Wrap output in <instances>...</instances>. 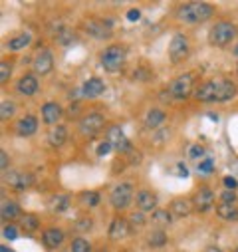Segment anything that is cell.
I'll return each mask as SVG.
<instances>
[{
	"label": "cell",
	"instance_id": "obj_1",
	"mask_svg": "<svg viewBox=\"0 0 238 252\" xmlns=\"http://www.w3.org/2000/svg\"><path fill=\"white\" fill-rule=\"evenodd\" d=\"M213 12H215V8L206 2H189L178 8V18L189 24H198V22H204L211 18Z\"/></svg>",
	"mask_w": 238,
	"mask_h": 252
},
{
	"label": "cell",
	"instance_id": "obj_2",
	"mask_svg": "<svg viewBox=\"0 0 238 252\" xmlns=\"http://www.w3.org/2000/svg\"><path fill=\"white\" fill-rule=\"evenodd\" d=\"M236 38V28L230 22H218L217 26H213V30L208 32V40L213 46H226Z\"/></svg>",
	"mask_w": 238,
	"mask_h": 252
},
{
	"label": "cell",
	"instance_id": "obj_3",
	"mask_svg": "<svg viewBox=\"0 0 238 252\" xmlns=\"http://www.w3.org/2000/svg\"><path fill=\"white\" fill-rule=\"evenodd\" d=\"M125 64V50L119 46H109L107 50H103L101 54V66L107 72H117L121 70Z\"/></svg>",
	"mask_w": 238,
	"mask_h": 252
},
{
	"label": "cell",
	"instance_id": "obj_4",
	"mask_svg": "<svg viewBox=\"0 0 238 252\" xmlns=\"http://www.w3.org/2000/svg\"><path fill=\"white\" fill-rule=\"evenodd\" d=\"M131 197H133V187L129 183H119L117 187H113V191L109 195L111 205L115 209H125L131 203Z\"/></svg>",
	"mask_w": 238,
	"mask_h": 252
},
{
	"label": "cell",
	"instance_id": "obj_5",
	"mask_svg": "<svg viewBox=\"0 0 238 252\" xmlns=\"http://www.w3.org/2000/svg\"><path fill=\"white\" fill-rule=\"evenodd\" d=\"M193 74H183V76H178L173 84H171V87H169V93L173 98H177V100H185L189 93L193 91Z\"/></svg>",
	"mask_w": 238,
	"mask_h": 252
},
{
	"label": "cell",
	"instance_id": "obj_6",
	"mask_svg": "<svg viewBox=\"0 0 238 252\" xmlns=\"http://www.w3.org/2000/svg\"><path fill=\"white\" fill-rule=\"evenodd\" d=\"M187 54H189V40H187L183 34L173 36L171 46H169V56H171L173 64H178L181 60H185Z\"/></svg>",
	"mask_w": 238,
	"mask_h": 252
},
{
	"label": "cell",
	"instance_id": "obj_7",
	"mask_svg": "<svg viewBox=\"0 0 238 252\" xmlns=\"http://www.w3.org/2000/svg\"><path fill=\"white\" fill-rule=\"evenodd\" d=\"M103 123H105V119H103L101 113H87L79 121V131H81V135L92 137V135H96L103 127Z\"/></svg>",
	"mask_w": 238,
	"mask_h": 252
},
{
	"label": "cell",
	"instance_id": "obj_8",
	"mask_svg": "<svg viewBox=\"0 0 238 252\" xmlns=\"http://www.w3.org/2000/svg\"><path fill=\"white\" fill-rule=\"evenodd\" d=\"M215 205V193L211 191V189H200V191L195 195V199H193V207L197 209V210H208Z\"/></svg>",
	"mask_w": 238,
	"mask_h": 252
},
{
	"label": "cell",
	"instance_id": "obj_9",
	"mask_svg": "<svg viewBox=\"0 0 238 252\" xmlns=\"http://www.w3.org/2000/svg\"><path fill=\"white\" fill-rule=\"evenodd\" d=\"M6 181L14 189H28V187H32L34 177L30 173H24V171H12V173L6 175Z\"/></svg>",
	"mask_w": 238,
	"mask_h": 252
},
{
	"label": "cell",
	"instance_id": "obj_10",
	"mask_svg": "<svg viewBox=\"0 0 238 252\" xmlns=\"http://www.w3.org/2000/svg\"><path fill=\"white\" fill-rule=\"evenodd\" d=\"M111 24L109 22H103V20H89L85 24V30L87 34H92L96 38H109L111 36Z\"/></svg>",
	"mask_w": 238,
	"mask_h": 252
},
{
	"label": "cell",
	"instance_id": "obj_11",
	"mask_svg": "<svg viewBox=\"0 0 238 252\" xmlns=\"http://www.w3.org/2000/svg\"><path fill=\"white\" fill-rule=\"evenodd\" d=\"M217 93H218V82H206L195 91V96L198 102H217Z\"/></svg>",
	"mask_w": 238,
	"mask_h": 252
},
{
	"label": "cell",
	"instance_id": "obj_12",
	"mask_svg": "<svg viewBox=\"0 0 238 252\" xmlns=\"http://www.w3.org/2000/svg\"><path fill=\"white\" fill-rule=\"evenodd\" d=\"M103 89H105L103 80H99V78H92V80H87V82L83 84L81 93H83L85 98H98V96H101V93H103Z\"/></svg>",
	"mask_w": 238,
	"mask_h": 252
},
{
	"label": "cell",
	"instance_id": "obj_13",
	"mask_svg": "<svg viewBox=\"0 0 238 252\" xmlns=\"http://www.w3.org/2000/svg\"><path fill=\"white\" fill-rule=\"evenodd\" d=\"M54 68V60H52V54L50 52H42L38 54V58L34 60V72L40 74V76H46L50 74Z\"/></svg>",
	"mask_w": 238,
	"mask_h": 252
},
{
	"label": "cell",
	"instance_id": "obj_14",
	"mask_svg": "<svg viewBox=\"0 0 238 252\" xmlns=\"http://www.w3.org/2000/svg\"><path fill=\"white\" fill-rule=\"evenodd\" d=\"M131 232V227H129V223L125 218H115L113 223H111V227H109V238L111 240H117V238H123V236H127Z\"/></svg>",
	"mask_w": 238,
	"mask_h": 252
},
{
	"label": "cell",
	"instance_id": "obj_15",
	"mask_svg": "<svg viewBox=\"0 0 238 252\" xmlns=\"http://www.w3.org/2000/svg\"><path fill=\"white\" fill-rule=\"evenodd\" d=\"M107 141H109V143H111L115 149H119V151H125V149H129V141L125 139L123 131L119 129V125H113V127L109 129Z\"/></svg>",
	"mask_w": 238,
	"mask_h": 252
},
{
	"label": "cell",
	"instance_id": "obj_16",
	"mask_svg": "<svg viewBox=\"0 0 238 252\" xmlns=\"http://www.w3.org/2000/svg\"><path fill=\"white\" fill-rule=\"evenodd\" d=\"M38 129V119L34 117V115H26V117H22L20 121H18V125H16V131H18V135H32L34 131Z\"/></svg>",
	"mask_w": 238,
	"mask_h": 252
},
{
	"label": "cell",
	"instance_id": "obj_17",
	"mask_svg": "<svg viewBox=\"0 0 238 252\" xmlns=\"http://www.w3.org/2000/svg\"><path fill=\"white\" fill-rule=\"evenodd\" d=\"M42 117H44V121L48 123V125H56L58 123V119L62 117V107H60L58 104H44V107H42Z\"/></svg>",
	"mask_w": 238,
	"mask_h": 252
},
{
	"label": "cell",
	"instance_id": "obj_18",
	"mask_svg": "<svg viewBox=\"0 0 238 252\" xmlns=\"http://www.w3.org/2000/svg\"><path fill=\"white\" fill-rule=\"evenodd\" d=\"M236 93V85L230 80H218V93H217V102H228L230 98H234Z\"/></svg>",
	"mask_w": 238,
	"mask_h": 252
},
{
	"label": "cell",
	"instance_id": "obj_19",
	"mask_svg": "<svg viewBox=\"0 0 238 252\" xmlns=\"http://www.w3.org/2000/svg\"><path fill=\"white\" fill-rule=\"evenodd\" d=\"M18 91L22 96H34L38 91V80L36 76H24L20 82H18Z\"/></svg>",
	"mask_w": 238,
	"mask_h": 252
},
{
	"label": "cell",
	"instance_id": "obj_20",
	"mask_svg": "<svg viewBox=\"0 0 238 252\" xmlns=\"http://www.w3.org/2000/svg\"><path fill=\"white\" fill-rule=\"evenodd\" d=\"M137 207L141 210H153L157 207V197L151 191H141L137 195Z\"/></svg>",
	"mask_w": 238,
	"mask_h": 252
},
{
	"label": "cell",
	"instance_id": "obj_21",
	"mask_svg": "<svg viewBox=\"0 0 238 252\" xmlns=\"http://www.w3.org/2000/svg\"><path fill=\"white\" fill-rule=\"evenodd\" d=\"M42 238H44V244H46V246L56 248V246L62 244V240H64V232L60 231V229H48V231L42 234Z\"/></svg>",
	"mask_w": 238,
	"mask_h": 252
},
{
	"label": "cell",
	"instance_id": "obj_22",
	"mask_svg": "<svg viewBox=\"0 0 238 252\" xmlns=\"http://www.w3.org/2000/svg\"><path fill=\"white\" fill-rule=\"evenodd\" d=\"M48 139H50V145H54V147L64 145V141L68 139V131H66V127H62V125H56V127L50 131Z\"/></svg>",
	"mask_w": 238,
	"mask_h": 252
},
{
	"label": "cell",
	"instance_id": "obj_23",
	"mask_svg": "<svg viewBox=\"0 0 238 252\" xmlns=\"http://www.w3.org/2000/svg\"><path fill=\"white\" fill-rule=\"evenodd\" d=\"M217 212H218V216H220V218H224V220H234V218H238L236 203H232V205H228V203H220V205H218V209H217Z\"/></svg>",
	"mask_w": 238,
	"mask_h": 252
},
{
	"label": "cell",
	"instance_id": "obj_24",
	"mask_svg": "<svg viewBox=\"0 0 238 252\" xmlns=\"http://www.w3.org/2000/svg\"><path fill=\"white\" fill-rule=\"evenodd\" d=\"M191 210H193V205H191V201H187V199H178V201L173 203V212H175L177 216H187Z\"/></svg>",
	"mask_w": 238,
	"mask_h": 252
},
{
	"label": "cell",
	"instance_id": "obj_25",
	"mask_svg": "<svg viewBox=\"0 0 238 252\" xmlns=\"http://www.w3.org/2000/svg\"><path fill=\"white\" fill-rule=\"evenodd\" d=\"M20 212L18 205L14 201H2V207H0V214H2V218H14L16 214Z\"/></svg>",
	"mask_w": 238,
	"mask_h": 252
},
{
	"label": "cell",
	"instance_id": "obj_26",
	"mask_svg": "<svg viewBox=\"0 0 238 252\" xmlns=\"http://www.w3.org/2000/svg\"><path fill=\"white\" fill-rule=\"evenodd\" d=\"M161 123H165V113L163 111H159V109L149 111V115H147V127H159Z\"/></svg>",
	"mask_w": 238,
	"mask_h": 252
},
{
	"label": "cell",
	"instance_id": "obj_27",
	"mask_svg": "<svg viewBox=\"0 0 238 252\" xmlns=\"http://www.w3.org/2000/svg\"><path fill=\"white\" fill-rule=\"evenodd\" d=\"M30 44V36L28 34H20V36H16V38H12L10 42H8V48L10 50H22V48H26Z\"/></svg>",
	"mask_w": 238,
	"mask_h": 252
},
{
	"label": "cell",
	"instance_id": "obj_28",
	"mask_svg": "<svg viewBox=\"0 0 238 252\" xmlns=\"http://www.w3.org/2000/svg\"><path fill=\"white\" fill-rule=\"evenodd\" d=\"M22 227H24V231H36L38 229V218L34 214H24L22 216Z\"/></svg>",
	"mask_w": 238,
	"mask_h": 252
},
{
	"label": "cell",
	"instance_id": "obj_29",
	"mask_svg": "<svg viewBox=\"0 0 238 252\" xmlns=\"http://www.w3.org/2000/svg\"><path fill=\"white\" fill-rule=\"evenodd\" d=\"M89 250H92V246H89V242L83 238H76L72 242V252H89Z\"/></svg>",
	"mask_w": 238,
	"mask_h": 252
},
{
	"label": "cell",
	"instance_id": "obj_30",
	"mask_svg": "<svg viewBox=\"0 0 238 252\" xmlns=\"http://www.w3.org/2000/svg\"><path fill=\"white\" fill-rule=\"evenodd\" d=\"M165 242H167V234L163 231H157V232H153L151 236H149V244L151 246H161Z\"/></svg>",
	"mask_w": 238,
	"mask_h": 252
},
{
	"label": "cell",
	"instance_id": "obj_31",
	"mask_svg": "<svg viewBox=\"0 0 238 252\" xmlns=\"http://www.w3.org/2000/svg\"><path fill=\"white\" fill-rule=\"evenodd\" d=\"M81 201H83L85 205H89V207H98L101 199H99L98 193H92V191H89V193H83V195H81Z\"/></svg>",
	"mask_w": 238,
	"mask_h": 252
},
{
	"label": "cell",
	"instance_id": "obj_32",
	"mask_svg": "<svg viewBox=\"0 0 238 252\" xmlns=\"http://www.w3.org/2000/svg\"><path fill=\"white\" fill-rule=\"evenodd\" d=\"M14 113V104L12 102H2V105H0V117L2 119H10Z\"/></svg>",
	"mask_w": 238,
	"mask_h": 252
},
{
	"label": "cell",
	"instance_id": "obj_33",
	"mask_svg": "<svg viewBox=\"0 0 238 252\" xmlns=\"http://www.w3.org/2000/svg\"><path fill=\"white\" fill-rule=\"evenodd\" d=\"M68 207H70V197L62 195V197H56L54 199V209L56 210H66Z\"/></svg>",
	"mask_w": 238,
	"mask_h": 252
},
{
	"label": "cell",
	"instance_id": "obj_34",
	"mask_svg": "<svg viewBox=\"0 0 238 252\" xmlns=\"http://www.w3.org/2000/svg\"><path fill=\"white\" fill-rule=\"evenodd\" d=\"M153 218H155V223H159V225H169L171 223V214L167 210H157Z\"/></svg>",
	"mask_w": 238,
	"mask_h": 252
},
{
	"label": "cell",
	"instance_id": "obj_35",
	"mask_svg": "<svg viewBox=\"0 0 238 252\" xmlns=\"http://www.w3.org/2000/svg\"><path fill=\"white\" fill-rule=\"evenodd\" d=\"M10 78V64L8 62H2V64H0V82H6Z\"/></svg>",
	"mask_w": 238,
	"mask_h": 252
},
{
	"label": "cell",
	"instance_id": "obj_36",
	"mask_svg": "<svg viewBox=\"0 0 238 252\" xmlns=\"http://www.w3.org/2000/svg\"><path fill=\"white\" fill-rule=\"evenodd\" d=\"M213 169H215V163H213L211 159H206V161H202V163L198 165V171H200L202 175H211Z\"/></svg>",
	"mask_w": 238,
	"mask_h": 252
},
{
	"label": "cell",
	"instance_id": "obj_37",
	"mask_svg": "<svg viewBox=\"0 0 238 252\" xmlns=\"http://www.w3.org/2000/svg\"><path fill=\"white\" fill-rule=\"evenodd\" d=\"M220 201H222V203H228V205L236 203V195H234V191H224V193L220 195Z\"/></svg>",
	"mask_w": 238,
	"mask_h": 252
},
{
	"label": "cell",
	"instance_id": "obj_38",
	"mask_svg": "<svg viewBox=\"0 0 238 252\" xmlns=\"http://www.w3.org/2000/svg\"><path fill=\"white\" fill-rule=\"evenodd\" d=\"M2 234H4V238H8V240H14V238L18 236V231H16V227H4Z\"/></svg>",
	"mask_w": 238,
	"mask_h": 252
},
{
	"label": "cell",
	"instance_id": "obj_39",
	"mask_svg": "<svg viewBox=\"0 0 238 252\" xmlns=\"http://www.w3.org/2000/svg\"><path fill=\"white\" fill-rule=\"evenodd\" d=\"M111 147H113V145H111L109 141H103V143H101V145L98 147V155H99V157H103V155H107V153L111 151Z\"/></svg>",
	"mask_w": 238,
	"mask_h": 252
},
{
	"label": "cell",
	"instance_id": "obj_40",
	"mask_svg": "<svg viewBox=\"0 0 238 252\" xmlns=\"http://www.w3.org/2000/svg\"><path fill=\"white\" fill-rule=\"evenodd\" d=\"M224 187H226V191H234V189L238 187V183H236L234 177H224Z\"/></svg>",
	"mask_w": 238,
	"mask_h": 252
},
{
	"label": "cell",
	"instance_id": "obj_41",
	"mask_svg": "<svg viewBox=\"0 0 238 252\" xmlns=\"http://www.w3.org/2000/svg\"><path fill=\"white\" fill-rule=\"evenodd\" d=\"M202 153H204V149H202L200 145H193V147H191V151H189V155L193 157V159H197V157H200Z\"/></svg>",
	"mask_w": 238,
	"mask_h": 252
},
{
	"label": "cell",
	"instance_id": "obj_42",
	"mask_svg": "<svg viewBox=\"0 0 238 252\" xmlns=\"http://www.w3.org/2000/svg\"><path fill=\"white\" fill-rule=\"evenodd\" d=\"M139 18H141V10H137V8H131V10L127 12V20L135 22V20H139Z\"/></svg>",
	"mask_w": 238,
	"mask_h": 252
},
{
	"label": "cell",
	"instance_id": "obj_43",
	"mask_svg": "<svg viewBox=\"0 0 238 252\" xmlns=\"http://www.w3.org/2000/svg\"><path fill=\"white\" fill-rule=\"evenodd\" d=\"M0 167H2V171H6L8 167V155L4 151H0Z\"/></svg>",
	"mask_w": 238,
	"mask_h": 252
},
{
	"label": "cell",
	"instance_id": "obj_44",
	"mask_svg": "<svg viewBox=\"0 0 238 252\" xmlns=\"http://www.w3.org/2000/svg\"><path fill=\"white\" fill-rule=\"evenodd\" d=\"M131 223L141 227V225H145V218H143V214H133V216H131Z\"/></svg>",
	"mask_w": 238,
	"mask_h": 252
},
{
	"label": "cell",
	"instance_id": "obj_45",
	"mask_svg": "<svg viewBox=\"0 0 238 252\" xmlns=\"http://www.w3.org/2000/svg\"><path fill=\"white\" fill-rule=\"evenodd\" d=\"M133 76H135V78H139V80H147L151 74H149V72H143V70H137V72H133Z\"/></svg>",
	"mask_w": 238,
	"mask_h": 252
},
{
	"label": "cell",
	"instance_id": "obj_46",
	"mask_svg": "<svg viewBox=\"0 0 238 252\" xmlns=\"http://www.w3.org/2000/svg\"><path fill=\"white\" fill-rule=\"evenodd\" d=\"M89 227H92V220H89V218L79 220V223H78V229H89Z\"/></svg>",
	"mask_w": 238,
	"mask_h": 252
},
{
	"label": "cell",
	"instance_id": "obj_47",
	"mask_svg": "<svg viewBox=\"0 0 238 252\" xmlns=\"http://www.w3.org/2000/svg\"><path fill=\"white\" fill-rule=\"evenodd\" d=\"M178 175H181V177H187L189 175V171H187V167L181 163V165H178Z\"/></svg>",
	"mask_w": 238,
	"mask_h": 252
},
{
	"label": "cell",
	"instance_id": "obj_48",
	"mask_svg": "<svg viewBox=\"0 0 238 252\" xmlns=\"http://www.w3.org/2000/svg\"><path fill=\"white\" fill-rule=\"evenodd\" d=\"M204 252H220V250H218V248H206Z\"/></svg>",
	"mask_w": 238,
	"mask_h": 252
},
{
	"label": "cell",
	"instance_id": "obj_49",
	"mask_svg": "<svg viewBox=\"0 0 238 252\" xmlns=\"http://www.w3.org/2000/svg\"><path fill=\"white\" fill-rule=\"evenodd\" d=\"M234 52H236V54H238V46H236V48H234Z\"/></svg>",
	"mask_w": 238,
	"mask_h": 252
},
{
	"label": "cell",
	"instance_id": "obj_50",
	"mask_svg": "<svg viewBox=\"0 0 238 252\" xmlns=\"http://www.w3.org/2000/svg\"><path fill=\"white\" fill-rule=\"evenodd\" d=\"M99 252H107V250H99Z\"/></svg>",
	"mask_w": 238,
	"mask_h": 252
},
{
	"label": "cell",
	"instance_id": "obj_51",
	"mask_svg": "<svg viewBox=\"0 0 238 252\" xmlns=\"http://www.w3.org/2000/svg\"><path fill=\"white\" fill-rule=\"evenodd\" d=\"M236 252H238V248H236Z\"/></svg>",
	"mask_w": 238,
	"mask_h": 252
}]
</instances>
